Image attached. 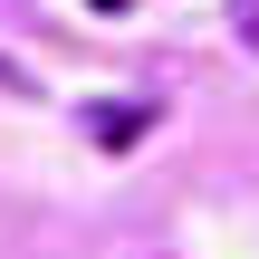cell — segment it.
Instances as JSON below:
<instances>
[{"mask_svg": "<svg viewBox=\"0 0 259 259\" xmlns=\"http://www.w3.org/2000/svg\"><path fill=\"white\" fill-rule=\"evenodd\" d=\"M240 29H250V48H259V0H240Z\"/></svg>", "mask_w": 259, "mask_h": 259, "instance_id": "cell-3", "label": "cell"}, {"mask_svg": "<svg viewBox=\"0 0 259 259\" xmlns=\"http://www.w3.org/2000/svg\"><path fill=\"white\" fill-rule=\"evenodd\" d=\"M0 96H38V87H29V67H10V58H0Z\"/></svg>", "mask_w": 259, "mask_h": 259, "instance_id": "cell-2", "label": "cell"}, {"mask_svg": "<svg viewBox=\"0 0 259 259\" xmlns=\"http://www.w3.org/2000/svg\"><path fill=\"white\" fill-rule=\"evenodd\" d=\"M144 125H154V106H144V96H106V106H87V135H96L106 154H135V144H144Z\"/></svg>", "mask_w": 259, "mask_h": 259, "instance_id": "cell-1", "label": "cell"}]
</instances>
